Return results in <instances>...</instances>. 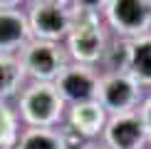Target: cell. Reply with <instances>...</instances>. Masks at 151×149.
I'll use <instances>...</instances> for the list:
<instances>
[{"label": "cell", "instance_id": "obj_18", "mask_svg": "<svg viewBox=\"0 0 151 149\" xmlns=\"http://www.w3.org/2000/svg\"><path fill=\"white\" fill-rule=\"evenodd\" d=\"M0 149H15L12 144H5V142H0Z\"/></svg>", "mask_w": 151, "mask_h": 149}, {"label": "cell", "instance_id": "obj_3", "mask_svg": "<svg viewBox=\"0 0 151 149\" xmlns=\"http://www.w3.org/2000/svg\"><path fill=\"white\" fill-rule=\"evenodd\" d=\"M27 22L32 40L62 42L72 30V8L67 0H32L27 3Z\"/></svg>", "mask_w": 151, "mask_h": 149}, {"label": "cell", "instance_id": "obj_4", "mask_svg": "<svg viewBox=\"0 0 151 149\" xmlns=\"http://www.w3.org/2000/svg\"><path fill=\"white\" fill-rule=\"evenodd\" d=\"M102 15L111 33L124 40L151 33V0H104Z\"/></svg>", "mask_w": 151, "mask_h": 149}, {"label": "cell", "instance_id": "obj_8", "mask_svg": "<svg viewBox=\"0 0 151 149\" xmlns=\"http://www.w3.org/2000/svg\"><path fill=\"white\" fill-rule=\"evenodd\" d=\"M32 40L27 12L20 3H0V55H20V50Z\"/></svg>", "mask_w": 151, "mask_h": 149}, {"label": "cell", "instance_id": "obj_10", "mask_svg": "<svg viewBox=\"0 0 151 149\" xmlns=\"http://www.w3.org/2000/svg\"><path fill=\"white\" fill-rule=\"evenodd\" d=\"M109 122V114L106 109L97 102H84V104H74V107H67V119L65 124L72 127L82 139H94V137L104 134V127Z\"/></svg>", "mask_w": 151, "mask_h": 149}, {"label": "cell", "instance_id": "obj_17", "mask_svg": "<svg viewBox=\"0 0 151 149\" xmlns=\"http://www.w3.org/2000/svg\"><path fill=\"white\" fill-rule=\"evenodd\" d=\"M82 149H106V147H104V144H97V142H87Z\"/></svg>", "mask_w": 151, "mask_h": 149}, {"label": "cell", "instance_id": "obj_6", "mask_svg": "<svg viewBox=\"0 0 151 149\" xmlns=\"http://www.w3.org/2000/svg\"><path fill=\"white\" fill-rule=\"evenodd\" d=\"M144 102V87L131 77L129 72H114L104 74L99 82V104L106 109V114H127L136 112Z\"/></svg>", "mask_w": 151, "mask_h": 149}, {"label": "cell", "instance_id": "obj_2", "mask_svg": "<svg viewBox=\"0 0 151 149\" xmlns=\"http://www.w3.org/2000/svg\"><path fill=\"white\" fill-rule=\"evenodd\" d=\"M17 117L37 129H57L67 119V104L52 82H30L17 97Z\"/></svg>", "mask_w": 151, "mask_h": 149}, {"label": "cell", "instance_id": "obj_7", "mask_svg": "<svg viewBox=\"0 0 151 149\" xmlns=\"http://www.w3.org/2000/svg\"><path fill=\"white\" fill-rule=\"evenodd\" d=\"M99 82H102V74L97 72V67L70 62L62 70V74L55 80V87L67 107H74V104H84V102H97Z\"/></svg>", "mask_w": 151, "mask_h": 149}, {"label": "cell", "instance_id": "obj_9", "mask_svg": "<svg viewBox=\"0 0 151 149\" xmlns=\"http://www.w3.org/2000/svg\"><path fill=\"white\" fill-rule=\"evenodd\" d=\"M102 144L106 149H144V144H149V142L139 112L109 117L102 134Z\"/></svg>", "mask_w": 151, "mask_h": 149}, {"label": "cell", "instance_id": "obj_11", "mask_svg": "<svg viewBox=\"0 0 151 149\" xmlns=\"http://www.w3.org/2000/svg\"><path fill=\"white\" fill-rule=\"evenodd\" d=\"M129 50H131L129 74L141 87H151V33L136 37V40H129Z\"/></svg>", "mask_w": 151, "mask_h": 149}, {"label": "cell", "instance_id": "obj_14", "mask_svg": "<svg viewBox=\"0 0 151 149\" xmlns=\"http://www.w3.org/2000/svg\"><path fill=\"white\" fill-rule=\"evenodd\" d=\"M129 60H131V50H129V40L111 35L106 42L104 57L99 65L104 67V74H114V72H129Z\"/></svg>", "mask_w": 151, "mask_h": 149}, {"label": "cell", "instance_id": "obj_16", "mask_svg": "<svg viewBox=\"0 0 151 149\" xmlns=\"http://www.w3.org/2000/svg\"><path fill=\"white\" fill-rule=\"evenodd\" d=\"M139 117H141V124H144V132H146V142L151 144V95L144 97V102L139 104Z\"/></svg>", "mask_w": 151, "mask_h": 149}, {"label": "cell", "instance_id": "obj_5", "mask_svg": "<svg viewBox=\"0 0 151 149\" xmlns=\"http://www.w3.org/2000/svg\"><path fill=\"white\" fill-rule=\"evenodd\" d=\"M17 57L25 67V74L32 82H52V85L62 74V70L72 62L62 42H45V40H30Z\"/></svg>", "mask_w": 151, "mask_h": 149}, {"label": "cell", "instance_id": "obj_15", "mask_svg": "<svg viewBox=\"0 0 151 149\" xmlns=\"http://www.w3.org/2000/svg\"><path fill=\"white\" fill-rule=\"evenodd\" d=\"M17 109H12L8 104V99H0V142L5 144H17L20 137V127H17Z\"/></svg>", "mask_w": 151, "mask_h": 149}, {"label": "cell", "instance_id": "obj_12", "mask_svg": "<svg viewBox=\"0 0 151 149\" xmlns=\"http://www.w3.org/2000/svg\"><path fill=\"white\" fill-rule=\"evenodd\" d=\"M25 67L17 55H0V99L20 97L25 90Z\"/></svg>", "mask_w": 151, "mask_h": 149}, {"label": "cell", "instance_id": "obj_1", "mask_svg": "<svg viewBox=\"0 0 151 149\" xmlns=\"http://www.w3.org/2000/svg\"><path fill=\"white\" fill-rule=\"evenodd\" d=\"M72 8V30L65 40L67 55L79 65H99L104 57L109 30L104 25L102 3H70Z\"/></svg>", "mask_w": 151, "mask_h": 149}, {"label": "cell", "instance_id": "obj_13", "mask_svg": "<svg viewBox=\"0 0 151 149\" xmlns=\"http://www.w3.org/2000/svg\"><path fill=\"white\" fill-rule=\"evenodd\" d=\"M15 149H67V142L62 137V129H37L27 127L17 137Z\"/></svg>", "mask_w": 151, "mask_h": 149}]
</instances>
